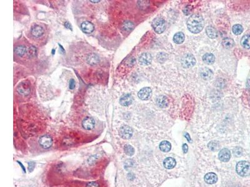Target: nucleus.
I'll list each match as a JSON object with an SVG mask.
<instances>
[{
	"label": "nucleus",
	"mask_w": 250,
	"mask_h": 187,
	"mask_svg": "<svg viewBox=\"0 0 250 187\" xmlns=\"http://www.w3.org/2000/svg\"><path fill=\"white\" fill-rule=\"evenodd\" d=\"M196 64V59L192 55H184L181 59V64L184 68H189Z\"/></svg>",
	"instance_id": "4"
},
{
	"label": "nucleus",
	"mask_w": 250,
	"mask_h": 187,
	"mask_svg": "<svg viewBox=\"0 0 250 187\" xmlns=\"http://www.w3.org/2000/svg\"><path fill=\"white\" fill-rule=\"evenodd\" d=\"M76 84H75V81L74 79H71L70 81V84H69V87L70 89H73L75 87Z\"/></svg>",
	"instance_id": "38"
},
{
	"label": "nucleus",
	"mask_w": 250,
	"mask_h": 187,
	"mask_svg": "<svg viewBox=\"0 0 250 187\" xmlns=\"http://www.w3.org/2000/svg\"><path fill=\"white\" fill-rule=\"evenodd\" d=\"M32 35L35 38H39L44 33V30L41 26L39 25H35L33 26L31 31Z\"/></svg>",
	"instance_id": "15"
},
{
	"label": "nucleus",
	"mask_w": 250,
	"mask_h": 187,
	"mask_svg": "<svg viewBox=\"0 0 250 187\" xmlns=\"http://www.w3.org/2000/svg\"><path fill=\"white\" fill-rule=\"evenodd\" d=\"M183 151L184 152V153H187V152H188V145H187V144H183Z\"/></svg>",
	"instance_id": "40"
},
{
	"label": "nucleus",
	"mask_w": 250,
	"mask_h": 187,
	"mask_svg": "<svg viewBox=\"0 0 250 187\" xmlns=\"http://www.w3.org/2000/svg\"><path fill=\"white\" fill-rule=\"evenodd\" d=\"M234 41L233 39L230 38H225V39H223V41H222V44L223 46L226 47V48H231L234 46Z\"/></svg>",
	"instance_id": "26"
},
{
	"label": "nucleus",
	"mask_w": 250,
	"mask_h": 187,
	"mask_svg": "<svg viewBox=\"0 0 250 187\" xmlns=\"http://www.w3.org/2000/svg\"><path fill=\"white\" fill-rule=\"evenodd\" d=\"M148 2L146 1H140V2H138V5L140 8L143 9V8H146L148 5H146V4H149V3H147Z\"/></svg>",
	"instance_id": "33"
},
{
	"label": "nucleus",
	"mask_w": 250,
	"mask_h": 187,
	"mask_svg": "<svg viewBox=\"0 0 250 187\" xmlns=\"http://www.w3.org/2000/svg\"><path fill=\"white\" fill-rule=\"evenodd\" d=\"M26 48L24 46H18L15 49V53L19 56H23L26 52Z\"/></svg>",
	"instance_id": "27"
},
{
	"label": "nucleus",
	"mask_w": 250,
	"mask_h": 187,
	"mask_svg": "<svg viewBox=\"0 0 250 187\" xmlns=\"http://www.w3.org/2000/svg\"><path fill=\"white\" fill-rule=\"evenodd\" d=\"M200 75L205 81H209L213 75V71L207 67H203L200 70Z\"/></svg>",
	"instance_id": "13"
},
{
	"label": "nucleus",
	"mask_w": 250,
	"mask_h": 187,
	"mask_svg": "<svg viewBox=\"0 0 250 187\" xmlns=\"http://www.w3.org/2000/svg\"><path fill=\"white\" fill-rule=\"evenodd\" d=\"M191 10H192V7L190 5H188L184 8L183 13H184V14L185 15L187 16V15H189L191 13Z\"/></svg>",
	"instance_id": "34"
},
{
	"label": "nucleus",
	"mask_w": 250,
	"mask_h": 187,
	"mask_svg": "<svg viewBox=\"0 0 250 187\" xmlns=\"http://www.w3.org/2000/svg\"><path fill=\"white\" fill-rule=\"evenodd\" d=\"M243 28L242 27V26L240 24H235L233 26L232 31L235 35H239L243 32Z\"/></svg>",
	"instance_id": "28"
},
{
	"label": "nucleus",
	"mask_w": 250,
	"mask_h": 187,
	"mask_svg": "<svg viewBox=\"0 0 250 187\" xmlns=\"http://www.w3.org/2000/svg\"><path fill=\"white\" fill-rule=\"evenodd\" d=\"M218 157L221 162H228L231 158V152L228 148H223L219 152Z\"/></svg>",
	"instance_id": "9"
},
{
	"label": "nucleus",
	"mask_w": 250,
	"mask_h": 187,
	"mask_svg": "<svg viewBox=\"0 0 250 187\" xmlns=\"http://www.w3.org/2000/svg\"><path fill=\"white\" fill-rule=\"evenodd\" d=\"M159 149L163 152H168L172 149V145L168 141H163L159 144Z\"/></svg>",
	"instance_id": "21"
},
{
	"label": "nucleus",
	"mask_w": 250,
	"mask_h": 187,
	"mask_svg": "<svg viewBox=\"0 0 250 187\" xmlns=\"http://www.w3.org/2000/svg\"><path fill=\"white\" fill-rule=\"evenodd\" d=\"M156 101L158 105L161 108H165L168 105V100L167 97L164 96H160L158 97Z\"/></svg>",
	"instance_id": "18"
},
{
	"label": "nucleus",
	"mask_w": 250,
	"mask_h": 187,
	"mask_svg": "<svg viewBox=\"0 0 250 187\" xmlns=\"http://www.w3.org/2000/svg\"><path fill=\"white\" fill-rule=\"evenodd\" d=\"M87 61L89 64L94 66L100 62V58L97 55L95 54V53H91V54L88 56Z\"/></svg>",
	"instance_id": "19"
},
{
	"label": "nucleus",
	"mask_w": 250,
	"mask_h": 187,
	"mask_svg": "<svg viewBox=\"0 0 250 187\" xmlns=\"http://www.w3.org/2000/svg\"><path fill=\"white\" fill-rule=\"evenodd\" d=\"M90 2H91V3H99V2H100V0H98V1H92V0H91V1H90Z\"/></svg>",
	"instance_id": "41"
},
{
	"label": "nucleus",
	"mask_w": 250,
	"mask_h": 187,
	"mask_svg": "<svg viewBox=\"0 0 250 187\" xmlns=\"http://www.w3.org/2000/svg\"><path fill=\"white\" fill-rule=\"evenodd\" d=\"M204 25L205 22L203 17L198 14L191 15L187 21V26L189 31L194 34L201 32L204 28Z\"/></svg>",
	"instance_id": "1"
},
{
	"label": "nucleus",
	"mask_w": 250,
	"mask_h": 187,
	"mask_svg": "<svg viewBox=\"0 0 250 187\" xmlns=\"http://www.w3.org/2000/svg\"><path fill=\"white\" fill-rule=\"evenodd\" d=\"M30 84L28 81H23L17 87L18 92L23 96H28L30 94Z\"/></svg>",
	"instance_id": "5"
},
{
	"label": "nucleus",
	"mask_w": 250,
	"mask_h": 187,
	"mask_svg": "<svg viewBox=\"0 0 250 187\" xmlns=\"http://www.w3.org/2000/svg\"><path fill=\"white\" fill-rule=\"evenodd\" d=\"M82 126L87 130H92L95 126V121L92 117H88L83 120Z\"/></svg>",
	"instance_id": "11"
},
{
	"label": "nucleus",
	"mask_w": 250,
	"mask_h": 187,
	"mask_svg": "<svg viewBox=\"0 0 250 187\" xmlns=\"http://www.w3.org/2000/svg\"><path fill=\"white\" fill-rule=\"evenodd\" d=\"M208 147L213 151L217 150L218 148V144L214 142H211L208 144Z\"/></svg>",
	"instance_id": "32"
},
{
	"label": "nucleus",
	"mask_w": 250,
	"mask_h": 187,
	"mask_svg": "<svg viewBox=\"0 0 250 187\" xmlns=\"http://www.w3.org/2000/svg\"><path fill=\"white\" fill-rule=\"evenodd\" d=\"M241 44L246 49H250V35H246L243 36L241 40Z\"/></svg>",
	"instance_id": "24"
},
{
	"label": "nucleus",
	"mask_w": 250,
	"mask_h": 187,
	"mask_svg": "<svg viewBox=\"0 0 250 187\" xmlns=\"http://www.w3.org/2000/svg\"><path fill=\"white\" fill-rule=\"evenodd\" d=\"M184 35L181 32L176 33L173 36V41L176 44H181L184 41Z\"/></svg>",
	"instance_id": "23"
},
{
	"label": "nucleus",
	"mask_w": 250,
	"mask_h": 187,
	"mask_svg": "<svg viewBox=\"0 0 250 187\" xmlns=\"http://www.w3.org/2000/svg\"><path fill=\"white\" fill-rule=\"evenodd\" d=\"M133 28H134V24L129 21H125L121 26L122 30L126 32H129L131 31L133 29Z\"/></svg>",
	"instance_id": "25"
},
{
	"label": "nucleus",
	"mask_w": 250,
	"mask_h": 187,
	"mask_svg": "<svg viewBox=\"0 0 250 187\" xmlns=\"http://www.w3.org/2000/svg\"><path fill=\"white\" fill-rule=\"evenodd\" d=\"M97 159H98V157H97L96 155L91 156V157H90V158L88 159V163H89V164L92 165V164H95V163L96 162Z\"/></svg>",
	"instance_id": "35"
},
{
	"label": "nucleus",
	"mask_w": 250,
	"mask_h": 187,
	"mask_svg": "<svg viewBox=\"0 0 250 187\" xmlns=\"http://www.w3.org/2000/svg\"><path fill=\"white\" fill-rule=\"evenodd\" d=\"M87 187H100V185L97 182L91 181L87 183Z\"/></svg>",
	"instance_id": "36"
},
{
	"label": "nucleus",
	"mask_w": 250,
	"mask_h": 187,
	"mask_svg": "<svg viewBox=\"0 0 250 187\" xmlns=\"http://www.w3.org/2000/svg\"><path fill=\"white\" fill-rule=\"evenodd\" d=\"M152 94L151 89L150 87H144L139 91L138 96V97L143 100H148Z\"/></svg>",
	"instance_id": "8"
},
{
	"label": "nucleus",
	"mask_w": 250,
	"mask_h": 187,
	"mask_svg": "<svg viewBox=\"0 0 250 187\" xmlns=\"http://www.w3.org/2000/svg\"><path fill=\"white\" fill-rule=\"evenodd\" d=\"M217 180H218V177H217V175L214 173L210 172V173H207L205 177V181L208 184H210V185L214 184L215 183H216Z\"/></svg>",
	"instance_id": "16"
},
{
	"label": "nucleus",
	"mask_w": 250,
	"mask_h": 187,
	"mask_svg": "<svg viewBox=\"0 0 250 187\" xmlns=\"http://www.w3.org/2000/svg\"><path fill=\"white\" fill-rule=\"evenodd\" d=\"M65 27H66L67 29H69V30H72V26H71V24L70 22H66L65 23Z\"/></svg>",
	"instance_id": "39"
},
{
	"label": "nucleus",
	"mask_w": 250,
	"mask_h": 187,
	"mask_svg": "<svg viewBox=\"0 0 250 187\" xmlns=\"http://www.w3.org/2000/svg\"><path fill=\"white\" fill-rule=\"evenodd\" d=\"M166 21L162 18H156L152 22V27L155 31L158 34L163 33L166 29Z\"/></svg>",
	"instance_id": "3"
},
{
	"label": "nucleus",
	"mask_w": 250,
	"mask_h": 187,
	"mask_svg": "<svg viewBox=\"0 0 250 187\" xmlns=\"http://www.w3.org/2000/svg\"><path fill=\"white\" fill-rule=\"evenodd\" d=\"M124 150L126 154L129 156H132L134 153V149L130 145H126L124 147Z\"/></svg>",
	"instance_id": "30"
},
{
	"label": "nucleus",
	"mask_w": 250,
	"mask_h": 187,
	"mask_svg": "<svg viewBox=\"0 0 250 187\" xmlns=\"http://www.w3.org/2000/svg\"><path fill=\"white\" fill-rule=\"evenodd\" d=\"M237 173L242 177L250 175V164L246 161L239 162L236 166Z\"/></svg>",
	"instance_id": "2"
},
{
	"label": "nucleus",
	"mask_w": 250,
	"mask_h": 187,
	"mask_svg": "<svg viewBox=\"0 0 250 187\" xmlns=\"http://www.w3.org/2000/svg\"><path fill=\"white\" fill-rule=\"evenodd\" d=\"M233 154L236 157H239L242 155V149L240 147H236L233 149Z\"/></svg>",
	"instance_id": "31"
},
{
	"label": "nucleus",
	"mask_w": 250,
	"mask_h": 187,
	"mask_svg": "<svg viewBox=\"0 0 250 187\" xmlns=\"http://www.w3.org/2000/svg\"><path fill=\"white\" fill-rule=\"evenodd\" d=\"M35 167V163L33 162H31L28 163V170L30 172H32L33 171Z\"/></svg>",
	"instance_id": "37"
},
{
	"label": "nucleus",
	"mask_w": 250,
	"mask_h": 187,
	"mask_svg": "<svg viewBox=\"0 0 250 187\" xmlns=\"http://www.w3.org/2000/svg\"><path fill=\"white\" fill-rule=\"evenodd\" d=\"M163 165L166 169H172L176 165V160L172 157L166 158L164 160Z\"/></svg>",
	"instance_id": "17"
},
{
	"label": "nucleus",
	"mask_w": 250,
	"mask_h": 187,
	"mask_svg": "<svg viewBox=\"0 0 250 187\" xmlns=\"http://www.w3.org/2000/svg\"><path fill=\"white\" fill-rule=\"evenodd\" d=\"M152 61V56L148 52H145L139 58V62L142 65L148 66L151 64Z\"/></svg>",
	"instance_id": "12"
},
{
	"label": "nucleus",
	"mask_w": 250,
	"mask_h": 187,
	"mask_svg": "<svg viewBox=\"0 0 250 187\" xmlns=\"http://www.w3.org/2000/svg\"><path fill=\"white\" fill-rule=\"evenodd\" d=\"M203 61L206 64L211 65L214 63L215 57L211 53H206L203 56Z\"/></svg>",
	"instance_id": "20"
},
{
	"label": "nucleus",
	"mask_w": 250,
	"mask_h": 187,
	"mask_svg": "<svg viewBox=\"0 0 250 187\" xmlns=\"http://www.w3.org/2000/svg\"><path fill=\"white\" fill-rule=\"evenodd\" d=\"M81 28L82 31L87 34L91 33L95 30L94 24L88 21H86L82 22L81 25Z\"/></svg>",
	"instance_id": "10"
},
{
	"label": "nucleus",
	"mask_w": 250,
	"mask_h": 187,
	"mask_svg": "<svg viewBox=\"0 0 250 187\" xmlns=\"http://www.w3.org/2000/svg\"><path fill=\"white\" fill-rule=\"evenodd\" d=\"M39 143L43 148L47 149L51 147L53 144V139L50 136L44 135L40 137Z\"/></svg>",
	"instance_id": "7"
},
{
	"label": "nucleus",
	"mask_w": 250,
	"mask_h": 187,
	"mask_svg": "<svg viewBox=\"0 0 250 187\" xmlns=\"http://www.w3.org/2000/svg\"><path fill=\"white\" fill-rule=\"evenodd\" d=\"M206 32L208 37H210V38L214 39L218 36V31L214 28L212 27L211 26H209L206 28Z\"/></svg>",
	"instance_id": "22"
},
{
	"label": "nucleus",
	"mask_w": 250,
	"mask_h": 187,
	"mask_svg": "<svg viewBox=\"0 0 250 187\" xmlns=\"http://www.w3.org/2000/svg\"><path fill=\"white\" fill-rule=\"evenodd\" d=\"M120 136L123 139H130L133 136L132 128L128 125L122 126L120 130Z\"/></svg>",
	"instance_id": "6"
},
{
	"label": "nucleus",
	"mask_w": 250,
	"mask_h": 187,
	"mask_svg": "<svg viewBox=\"0 0 250 187\" xmlns=\"http://www.w3.org/2000/svg\"><path fill=\"white\" fill-rule=\"evenodd\" d=\"M120 102L123 106H129L133 102V97L129 94H125L120 98Z\"/></svg>",
	"instance_id": "14"
},
{
	"label": "nucleus",
	"mask_w": 250,
	"mask_h": 187,
	"mask_svg": "<svg viewBox=\"0 0 250 187\" xmlns=\"http://www.w3.org/2000/svg\"><path fill=\"white\" fill-rule=\"evenodd\" d=\"M27 53L30 57H35L37 54V49L35 46H30L27 49Z\"/></svg>",
	"instance_id": "29"
}]
</instances>
